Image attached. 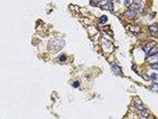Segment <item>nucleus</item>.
Instances as JSON below:
<instances>
[{
  "label": "nucleus",
  "mask_w": 158,
  "mask_h": 119,
  "mask_svg": "<svg viewBox=\"0 0 158 119\" xmlns=\"http://www.w3.org/2000/svg\"><path fill=\"white\" fill-rule=\"evenodd\" d=\"M149 32L150 35L155 38H157L158 36V26L156 24L151 25L149 27Z\"/></svg>",
  "instance_id": "1"
},
{
  "label": "nucleus",
  "mask_w": 158,
  "mask_h": 119,
  "mask_svg": "<svg viewBox=\"0 0 158 119\" xmlns=\"http://www.w3.org/2000/svg\"><path fill=\"white\" fill-rule=\"evenodd\" d=\"M156 42H152L149 43L148 44H147L146 45H145V46H144L143 48V50L145 51L146 52H148L149 51V50H150L154 46V45L156 44Z\"/></svg>",
  "instance_id": "3"
},
{
  "label": "nucleus",
  "mask_w": 158,
  "mask_h": 119,
  "mask_svg": "<svg viewBox=\"0 0 158 119\" xmlns=\"http://www.w3.org/2000/svg\"><path fill=\"white\" fill-rule=\"evenodd\" d=\"M158 75L156 74V73H152V74L151 75V78H152L153 80H156L157 79Z\"/></svg>",
  "instance_id": "11"
},
{
  "label": "nucleus",
  "mask_w": 158,
  "mask_h": 119,
  "mask_svg": "<svg viewBox=\"0 0 158 119\" xmlns=\"http://www.w3.org/2000/svg\"><path fill=\"white\" fill-rule=\"evenodd\" d=\"M66 59H67V57L65 55H62L60 57V60L61 61H66Z\"/></svg>",
  "instance_id": "10"
},
{
  "label": "nucleus",
  "mask_w": 158,
  "mask_h": 119,
  "mask_svg": "<svg viewBox=\"0 0 158 119\" xmlns=\"http://www.w3.org/2000/svg\"><path fill=\"white\" fill-rule=\"evenodd\" d=\"M79 85H80V83H79V82H75L74 83H73V86L74 88H77L79 87Z\"/></svg>",
  "instance_id": "13"
},
{
  "label": "nucleus",
  "mask_w": 158,
  "mask_h": 119,
  "mask_svg": "<svg viewBox=\"0 0 158 119\" xmlns=\"http://www.w3.org/2000/svg\"><path fill=\"white\" fill-rule=\"evenodd\" d=\"M151 90H153V91L155 92H158V84L156 83H154L152 85L150 86Z\"/></svg>",
  "instance_id": "5"
},
{
  "label": "nucleus",
  "mask_w": 158,
  "mask_h": 119,
  "mask_svg": "<svg viewBox=\"0 0 158 119\" xmlns=\"http://www.w3.org/2000/svg\"><path fill=\"white\" fill-rule=\"evenodd\" d=\"M141 114H142V117H144V118H148L149 117V114L146 111V109L142 110V112H141Z\"/></svg>",
  "instance_id": "6"
},
{
  "label": "nucleus",
  "mask_w": 158,
  "mask_h": 119,
  "mask_svg": "<svg viewBox=\"0 0 158 119\" xmlns=\"http://www.w3.org/2000/svg\"><path fill=\"white\" fill-rule=\"evenodd\" d=\"M112 70L114 71V73L117 75H119V76H122V71H121V69L120 67L118 66V65L116 64H114L112 65Z\"/></svg>",
  "instance_id": "2"
},
{
  "label": "nucleus",
  "mask_w": 158,
  "mask_h": 119,
  "mask_svg": "<svg viewBox=\"0 0 158 119\" xmlns=\"http://www.w3.org/2000/svg\"><path fill=\"white\" fill-rule=\"evenodd\" d=\"M152 68L155 70H158V63L153 64L152 66Z\"/></svg>",
  "instance_id": "12"
},
{
  "label": "nucleus",
  "mask_w": 158,
  "mask_h": 119,
  "mask_svg": "<svg viewBox=\"0 0 158 119\" xmlns=\"http://www.w3.org/2000/svg\"><path fill=\"white\" fill-rule=\"evenodd\" d=\"M157 54H158V48L157 47H153L147 52V56H155V55Z\"/></svg>",
  "instance_id": "4"
},
{
  "label": "nucleus",
  "mask_w": 158,
  "mask_h": 119,
  "mask_svg": "<svg viewBox=\"0 0 158 119\" xmlns=\"http://www.w3.org/2000/svg\"><path fill=\"white\" fill-rule=\"evenodd\" d=\"M130 0H124V2H125V4H128L130 2Z\"/></svg>",
  "instance_id": "14"
},
{
  "label": "nucleus",
  "mask_w": 158,
  "mask_h": 119,
  "mask_svg": "<svg viewBox=\"0 0 158 119\" xmlns=\"http://www.w3.org/2000/svg\"><path fill=\"white\" fill-rule=\"evenodd\" d=\"M158 61V56H156L155 57L152 58V59H150L149 60V62H152V63H154V62H157Z\"/></svg>",
  "instance_id": "9"
},
{
  "label": "nucleus",
  "mask_w": 158,
  "mask_h": 119,
  "mask_svg": "<svg viewBox=\"0 0 158 119\" xmlns=\"http://www.w3.org/2000/svg\"><path fill=\"white\" fill-rule=\"evenodd\" d=\"M107 20H108V17H107L106 15H102L101 18H100L99 22H100V23H105L106 22Z\"/></svg>",
  "instance_id": "7"
},
{
  "label": "nucleus",
  "mask_w": 158,
  "mask_h": 119,
  "mask_svg": "<svg viewBox=\"0 0 158 119\" xmlns=\"http://www.w3.org/2000/svg\"><path fill=\"white\" fill-rule=\"evenodd\" d=\"M136 107H137V108H138L139 110H140V111H142V110L146 109L142 104H137L136 105Z\"/></svg>",
  "instance_id": "8"
}]
</instances>
